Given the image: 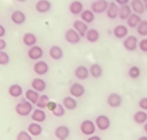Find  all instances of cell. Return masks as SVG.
<instances>
[{"instance_id": "1", "label": "cell", "mask_w": 147, "mask_h": 140, "mask_svg": "<svg viewBox=\"0 0 147 140\" xmlns=\"http://www.w3.org/2000/svg\"><path fill=\"white\" fill-rule=\"evenodd\" d=\"M33 111V104H31L29 101L23 100L20 103H18L16 106V113L20 116H28Z\"/></svg>"}, {"instance_id": "2", "label": "cell", "mask_w": 147, "mask_h": 140, "mask_svg": "<svg viewBox=\"0 0 147 140\" xmlns=\"http://www.w3.org/2000/svg\"><path fill=\"white\" fill-rule=\"evenodd\" d=\"M80 130H81L82 133L85 134V135H88L91 136L93 135V133H95L96 131V125L95 123H93L91 120H84L81 125H80Z\"/></svg>"}, {"instance_id": "3", "label": "cell", "mask_w": 147, "mask_h": 140, "mask_svg": "<svg viewBox=\"0 0 147 140\" xmlns=\"http://www.w3.org/2000/svg\"><path fill=\"white\" fill-rule=\"evenodd\" d=\"M109 2L107 0H95L92 2L90 6V10L94 13H103L107 12L108 7H109Z\"/></svg>"}, {"instance_id": "4", "label": "cell", "mask_w": 147, "mask_h": 140, "mask_svg": "<svg viewBox=\"0 0 147 140\" xmlns=\"http://www.w3.org/2000/svg\"><path fill=\"white\" fill-rule=\"evenodd\" d=\"M123 46L127 51L130 52H134L137 50L138 46V38L136 36H128L127 38H124L123 40Z\"/></svg>"}, {"instance_id": "5", "label": "cell", "mask_w": 147, "mask_h": 140, "mask_svg": "<svg viewBox=\"0 0 147 140\" xmlns=\"http://www.w3.org/2000/svg\"><path fill=\"white\" fill-rule=\"evenodd\" d=\"M65 40L70 44H77L81 42V36L77 33L73 28H70L66 30L65 33Z\"/></svg>"}, {"instance_id": "6", "label": "cell", "mask_w": 147, "mask_h": 140, "mask_svg": "<svg viewBox=\"0 0 147 140\" xmlns=\"http://www.w3.org/2000/svg\"><path fill=\"white\" fill-rule=\"evenodd\" d=\"M85 92H86L85 86L79 83L72 84L70 87H69V93L74 98H81L85 94Z\"/></svg>"}, {"instance_id": "7", "label": "cell", "mask_w": 147, "mask_h": 140, "mask_svg": "<svg viewBox=\"0 0 147 140\" xmlns=\"http://www.w3.org/2000/svg\"><path fill=\"white\" fill-rule=\"evenodd\" d=\"M95 125H96V128H98V130L106 131L110 128L111 120L106 115H98L95 119Z\"/></svg>"}, {"instance_id": "8", "label": "cell", "mask_w": 147, "mask_h": 140, "mask_svg": "<svg viewBox=\"0 0 147 140\" xmlns=\"http://www.w3.org/2000/svg\"><path fill=\"white\" fill-rule=\"evenodd\" d=\"M107 103L111 108H119L122 104V97L118 93H111L107 98Z\"/></svg>"}, {"instance_id": "9", "label": "cell", "mask_w": 147, "mask_h": 140, "mask_svg": "<svg viewBox=\"0 0 147 140\" xmlns=\"http://www.w3.org/2000/svg\"><path fill=\"white\" fill-rule=\"evenodd\" d=\"M51 8H52V4L49 0H38L35 6L36 11L40 13H45L47 12H49L51 10Z\"/></svg>"}, {"instance_id": "10", "label": "cell", "mask_w": 147, "mask_h": 140, "mask_svg": "<svg viewBox=\"0 0 147 140\" xmlns=\"http://www.w3.org/2000/svg\"><path fill=\"white\" fill-rule=\"evenodd\" d=\"M113 33L116 38H125L128 37L129 30L127 26L123 25V24H119V25H116L113 28Z\"/></svg>"}, {"instance_id": "11", "label": "cell", "mask_w": 147, "mask_h": 140, "mask_svg": "<svg viewBox=\"0 0 147 140\" xmlns=\"http://www.w3.org/2000/svg\"><path fill=\"white\" fill-rule=\"evenodd\" d=\"M73 29L81 36V38L86 37V34L88 31V24L83 20H75L73 22Z\"/></svg>"}, {"instance_id": "12", "label": "cell", "mask_w": 147, "mask_h": 140, "mask_svg": "<svg viewBox=\"0 0 147 140\" xmlns=\"http://www.w3.org/2000/svg\"><path fill=\"white\" fill-rule=\"evenodd\" d=\"M43 56V50L42 48L38 45H34L30 47L28 50V57L33 61H38L41 57Z\"/></svg>"}, {"instance_id": "13", "label": "cell", "mask_w": 147, "mask_h": 140, "mask_svg": "<svg viewBox=\"0 0 147 140\" xmlns=\"http://www.w3.org/2000/svg\"><path fill=\"white\" fill-rule=\"evenodd\" d=\"M54 133H55V136L59 140H66L67 137L69 136V134H70V131H69V129L66 127V126L61 125L59 127L56 128Z\"/></svg>"}, {"instance_id": "14", "label": "cell", "mask_w": 147, "mask_h": 140, "mask_svg": "<svg viewBox=\"0 0 147 140\" xmlns=\"http://www.w3.org/2000/svg\"><path fill=\"white\" fill-rule=\"evenodd\" d=\"M34 71L37 75L42 76L45 75V74L48 72L49 70V66L47 64V62H45L44 61H38L34 64Z\"/></svg>"}, {"instance_id": "15", "label": "cell", "mask_w": 147, "mask_h": 140, "mask_svg": "<svg viewBox=\"0 0 147 140\" xmlns=\"http://www.w3.org/2000/svg\"><path fill=\"white\" fill-rule=\"evenodd\" d=\"M74 75L78 80H87L90 77V69L85 65H79L75 68Z\"/></svg>"}, {"instance_id": "16", "label": "cell", "mask_w": 147, "mask_h": 140, "mask_svg": "<svg viewBox=\"0 0 147 140\" xmlns=\"http://www.w3.org/2000/svg\"><path fill=\"white\" fill-rule=\"evenodd\" d=\"M68 9H69V12H70L72 15H81L83 13V11H84V5H83L82 2L79 1V0H74V1H72L70 5H69Z\"/></svg>"}, {"instance_id": "17", "label": "cell", "mask_w": 147, "mask_h": 140, "mask_svg": "<svg viewBox=\"0 0 147 140\" xmlns=\"http://www.w3.org/2000/svg\"><path fill=\"white\" fill-rule=\"evenodd\" d=\"M11 19H12L13 22L16 24V25H21V24H23L25 22L26 15L23 12H21V11H19V10H16V11H13L12 13Z\"/></svg>"}, {"instance_id": "18", "label": "cell", "mask_w": 147, "mask_h": 140, "mask_svg": "<svg viewBox=\"0 0 147 140\" xmlns=\"http://www.w3.org/2000/svg\"><path fill=\"white\" fill-rule=\"evenodd\" d=\"M119 7L115 2H111L108 7V10L106 12L107 16L110 19H115L119 15Z\"/></svg>"}, {"instance_id": "19", "label": "cell", "mask_w": 147, "mask_h": 140, "mask_svg": "<svg viewBox=\"0 0 147 140\" xmlns=\"http://www.w3.org/2000/svg\"><path fill=\"white\" fill-rule=\"evenodd\" d=\"M130 6H131L132 11H134V13L138 15H142L145 12V7H144L142 0H132Z\"/></svg>"}, {"instance_id": "20", "label": "cell", "mask_w": 147, "mask_h": 140, "mask_svg": "<svg viewBox=\"0 0 147 140\" xmlns=\"http://www.w3.org/2000/svg\"><path fill=\"white\" fill-rule=\"evenodd\" d=\"M49 56L55 61H60L61 59L63 57V49L58 45H53L49 49Z\"/></svg>"}, {"instance_id": "21", "label": "cell", "mask_w": 147, "mask_h": 140, "mask_svg": "<svg viewBox=\"0 0 147 140\" xmlns=\"http://www.w3.org/2000/svg\"><path fill=\"white\" fill-rule=\"evenodd\" d=\"M31 86H32V89H34L38 92H42L45 90L47 84L44 80L40 78H36L32 81Z\"/></svg>"}, {"instance_id": "22", "label": "cell", "mask_w": 147, "mask_h": 140, "mask_svg": "<svg viewBox=\"0 0 147 140\" xmlns=\"http://www.w3.org/2000/svg\"><path fill=\"white\" fill-rule=\"evenodd\" d=\"M77 101L74 99V97L72 96H66V97L63 98V106L65 107V109H68V111H73L77 108Z\"/></svg>"}, {"instance_id": "23", "label": "cell", "mask_w": 147, "mask_h": 140, "mask_svg": "<svg viewBox=\"0 0 147 140\" xmlns=\"http://www.w3.org/2000/svg\"><path fill=\"white\" fill-rule=\"evenodd\" d=\"M32 120L36 123H41L44 122L46 119V113L44 112L42 109H37L33 111V113L31 115Z\"/></svg>"}, {"instance_id": "24", "label": "cell", "mask_w": 147, "mask_h": 140, "mask_svg": "<svg viewBox=\"0 0 147 140\" xmlns=\"http://www.w3.org/2000/svg\"><path fill=\"white\" fill-rule=\"evenodd\" d=\"M88 69H90V76L94 79L100 78L102 76V74H103V69H102L101 65L98 64H92Z\"/></svg>"}, {"instance_id": "25", "label": "cell", "mask_w": 147, "mask_h": 140, "mask_svg": "<svg viewBox=\"0 0 147 140\" xmlns=\"http://www.w3.org/2000/svg\"><path fill=\"white\" fill-rule=\"evenodd\" d=\"M141 20H142V19H141L140 15L133 13L132 15L129 16V18L127 19V25H128L130 28H137Z\"/></svg>"}, {"instance_id": "26", "label": "cell", "mask_w": 147, "mask_h": 140, "mask_svg": "<svg viewBox=\"0 0 147 140\" xmlns=\"http://www.w3.org/2000/svg\"><path fill=\"white\" fill-rule=\"evenodd\" d=\"M25 98L27 101H29L31 104H36L37 105L38 99H40V94H38V91H36L34 89H28L25 92Z\"/></svg>"}, {"instance_id": "27", "label": "cell", "mask_w": 147, "mask_h": 140, "mask_svg": "<svg viewBox=\"0 0 147 140\" xmlns=\"http://www.w3.org/2000/svg\"><path fill=\"white\" fill-rule=\"evenodd\" d=\"M22 40H23V43L26 46L32 47V46L36 45V43H37V42H38V38L34 34H33V33H26V34L23 36Z\"/></svg>"}, {"instance_id": "28", "label": "cell", "mask_w": 147, "mask_h": 140, "mask_svg": "<svg viewBox=\"0 0 147 140\" xmlns=\"http://www.w3.org/2000/svg\"><path fill=\"white\" fill-rule=\"evenodd\" d=\"M132 13H132L131 6H129V5H124V6H121L120 8H119L118 17L120 19H122V20H127Z\"/></svg>"}, {"instance_id": "29", "label": "cell", "mask_w": 147, "mask_h": 140, "mask_svg": "<svg viewBox=\"0 0 147 140\" xmlns=\"http://www.w3.org/2000/svg\"><path fill=\"white\" fill-rule=\"evenodd\" d=\"M28 133L33 136H38L42 133V127L38 123L33 122L28 126Z\"/></svg>"}, {"instance_id": "30", "label": "cell", "mask_w": 147, "mask_h": 140, "mask_svg": "<svg viewBox=\"0 0 147 140\" xmlns=\"http://www.w3.org/2000/svg\"><path fill=\"white\" fill-rule=\"evenodd\" d=\"M99 38H100V34H99V32L97 31L96 29H88V31L87 32V34H86V38H87V40L88 42H96L97 40H99Z\"/></svg>"}, {"instance_id": "31", "label": "cell", "mask_w": 147, "mask_h": 140, "mask_svg": "<svg viewBox=\"0 0 147 140\" xmlns=\"http://www.w3.org/2000/svg\"><path fill=\"white\" fill-rule=\"evenodd\" d=\"M81 18L82 20L86 23H92L94 18H95V13H94L91 10H84L81 13Z\"/></svg>"}, {"instance_id": "32", "label": "cell", "mask_w": 147, "mask_h": 140, "mask_svg": "<svg viewBox=\"0 0 147 140\" xmlns=\"http://www.w3.org/2000/svg\"><path fill=\"white\" fill-rule=\"evenodd\" d=\"M22 93H23V89H22V87L18 84H12V86L9 87V94L13 98L20 97L22 95Z\"/></svg>"}, {"instance_id": "33", "label": "cell", "mask_w": 147, "mask_h": 140, "mask_svg": "<svg viewBox=\"0 0 147 140\" xmlns=\"http://www.w3.org/2000/svg\"><path fill=\"white\" fill-rule=\"evenodd\" d=\"M133 118L137 124H145L147 122V113L144 111H138L134 114Z\"/></svg>"}, {"instance_id": "34", "label": "cell", "mask_w": 147, "mask_h": 140, "mask_svg": "<svg viewBox=\"0 0 147 140\" xmlns=\"http://www.w3.org/2000/svg\"><path fill=\"white\" fill-rule=\"evenodd\" d=\"M49 102H50V100H49V97L47 95H40V99H38V103H37V107L38 109H43L47 108V106H48Z\"/></svg>"}, {"instance_id": "35", "label": "cell", "mask_w": 147, "mask_h": 140, "mask_svg": "<svg viewBox=\"0 0 147 140\" xmlns=\"http://www.w3.org/2000/svg\"><path fill=\"white\" fill-rule=\"evenodd\" d=\"M140 67L137 66V65H133L129 68L128 70V76L130 77L131 79H138L140 78Z\"/></svg>"}, {"instance_id": "36", "label": "cell", "mask_w": 147, "mask_h": 140, "mask_svg": "<svg viewBox=\"0 0 147 140\" xmlns=\"http://www.w3.org/2000/svg\"><path fill=\"white\" fill-rule=\"evenodd\" d=\"M138 34L141 37H146L147 36V20H141L140 23L137 27Z\"/></svg>"}, {"instance_id": "37", "label": "cell", "mask_w": 147, "mask_h": 140, "mask_svg": "<svg viewBox=\"0 0 147 140\" xmlns=\"http://www.w3.org/2000/svg\"><path fill=\"white\" fill-rule=\"evenodd\" d=\"M52 113H53V115H55V116H57V117H62V116H63V115H65V107H63V105H61V104H57L56 109H55L54 111H52Z\"/></svg>"}, {"instance_id": "38", "label": "cell", "mask_w": 147, "mask_h": 140, "mask_svg": "<svg viewBox=\"0 0 147 140\" xmlns=\"http://www.w3.org/2000/svg\"><path fill=\"white\" fill-rule=\"evenodd\" d=\"M10 62V57L6 52L0 51V65H6Z\"/></svg>"}, {"instance_id": "39", "label": "cell", "mask_w": 147, "mask_h": 140, "mask_svg": "<svg viewBox=\"0 0 147 140\" xmlns=\"http://www.w3.org/2000/svg\"><path fill=\"white\" fill-rule=\"evenodd\" d=\"M16 140H32V136L28 131H21L16 136Z\"/></svg>"}, {"instance_id": "40", "label": "cell", "mask_w": 147, "mask_h": 140, "mask_svg": "<svg viewBox=\"0 0 147 140\" xmlns=\"http://www.w3.org/2000/svg\"><path fill=\"white\" fill-rule=\"evenodd\" d=\"M138 48L144 53H147V38H142L138 43Z\"/></svg>"}, {"instance_id": "41", "label": "cell", "mask_w": 147, "mask_h": 140, "mask_svg": "<svg viewBox=\"0 0 147 140\" xmlns=\"http://www.w3.org/2000/svg\"><path fill=\"white\" fill-rule=\"evenodd\" d=\"M138 107L142 109V111H147V97H143L141 98L138 102Z\"/></svg>"}, {"instance_id": "42", "label": "cell", "mask_w": 147, "mask_h": 140, "mask_svg": "<svg viewBox=\"0 0 147 140\" xmlns=\"http://www.w3.org/2000/svg\"><path fill=\"white\" fill-rule=\"evenodd\" d=\"M115 2L118 6H124V5H128L129 0H115Z\"/></svg>"}, {"instance_id": "43", "label": "cell", "mask_w": 147, "mask_h": 140, "mask_svg": "<svg viewBox=\"0 0 147 140\" xmlns=\"http://www.w3.org/2000/svg\"><path fill=\"white\" fill-rule=\"evenodd\" d=\"M56 107H57V103H55V102H49L48 104V106H47V109H49L50 111H53L55 109H56Z\"/></svg>"}, {"instance_id": "44", "label": "cell", "mask_w": 147, "mask_h": 140, "mask_svg": "<svg viewBox=\"0 0 147 140\" xmlns=\"http://www.w3.org/2000/svg\"><path fill=\"white\" fill-rule=\"evenodd\" d=\"M6 47H7L6 42H5L3 38H0V51H3Z\"/></svg>"}, {"instance_id": "45", "label": "cell", "mask_w": 147, "mask_h": 140, "mask_svg": "<svg viewBox=\"0 0 147 140\" xmlns=\"http://www.w3.org/2000/svg\"><path fill=\"white\" fill-rule=\"evenodd\" d=\"M5 35H6V29L4 28L3 25H1V24H0V38H3Z\"/></svg>"}, {"instance_id": "46", "label": "cell", "mask_w": 147, "mask_h": 140, "mask_svg": "<svg viewBox=\"0 0 147 140\" xmlns=\"http://www.w3.org/2000/svg\"><path fill=\"white\" fill-rule=\"evenodd\" d=\"M88 140H102L98 135H91L88 138Z\"/></svg>"}, {"instance_id": "47", "label": "cell", "mask_w": 147, "mask_h": 140, "mask_svg": "<svg viewBox=\"0 0 147 140\" xmlns=\"http://www.w3.org/2000/svg\"><path fill=\"white\" fill-rule=\"evenodd\" d=\"M143 4H144V7H145V10H147V0H142Z\"/></svg>"}, {"instance_id": "48", "label": "cell", "mask_w": 147, "mask_h": 140, "mask_svg": "<svg viewBox=\"0 0 147 140\" xmlns=\"http://www.w3.org/2000/svg\"><path fill=\"white\" fill-rule=\"evenodd\" d=\"M138 140H147V136H140Z\"/></svg>"}, {"instance_id": "49", "label": "cell", "mask_w": 147, "mask_h": 140, "mask_svg": "<svg viewBox=\"0 0 147 140\" xmlns=\"http://www.w3.org/2000/svg\"><path fill=\"white\" fill-rule=\"evenodd\" d=\"M144 131H145V133H147V122L145 123V124H144Z\"/></svg>"}, {"instance_id": "50", "label": "cell", "mask_w": 147, "mask_h": 140, "mask_svg": "<svg viewBox=\"0 0 147 140\" xmlns=\"http://www.w3.org/2000/svg\"><path fill=\"white\" fill-rule=\"evenodd\" d=\"M18 1H19V2H25L26 0H18Z\"/></svg>"}]
</instances>
